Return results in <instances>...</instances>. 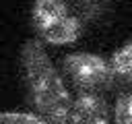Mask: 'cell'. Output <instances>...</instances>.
<instances>
[{"label":"cell","mask_w":132,"mask_h":124,"mask_svg":"<svg viewBox=\"0 0 132 124\" xmlns=\"http://www.w3.org/2000/svg\"><path fill=\"white\" fill-rule=\"evenodd\" d=\"M21 64L29 101L35 112L52 124H72L74 97L37 39L25 41L21 50Z\"/></svg>","instance_id":"cell-1"},{"label":"cell","mask_w":132,"mask_h":124,"mask_svg":"<svg viewBox=\"0 0 132 124\" xmlns=\"http://www.w3.org/2000/svg\"><path fill=\"white\" fill-rule=\"evenodd\" d=\"M31 17L39 37L52 45L74 43L85 29L70 0H33Z\"/></svg>","instance_id":"cell-2"},{"label":"cell","mask_w":132,"mask_h":124,"mask_svg":"<svg viewBox=\"0 0 132 124\" xmlns=\"http://www.w3.org/2000/svg\"><path fill=\"white\" fill-rule=\"evenodd\" d=\"M62 70L76 93L105 95L116 87L118 81L111 62L91 52H72L64 56Z\"/></svg>","instance_id":"cell-3"},{"label":"cell","mask_w":132,"mask_h":124,"mask_svg":"<svg viewBox=\"0 0 132 124\" xmlns=\"http://www.w3.org/2000/svg\"><path fill=\"white\" fill-rule=\"evenodd\" d=\"M72 124H111L109 105L103 95L76 93L72 107Z\"/></svg>","instance_id":"cell-4"},{"label":"cell","mask_w":132,"mask_h":124,"mask_svg":"<svg viewBox=\"0 0 132 124\" xmlns=\"http://www.w3.org/2000/svg\"><path fill=\"white\" fill-rule=\"evenodd\" d=\"M70 2H72L74 12L78 14V19L85 25L95 21L97 17H101L111 4V0H70Z\"/></svg>","instance_id":"cell-5"},{"label":"cell","mask_w":132,"mask_h":124,"mask_svg":"<svg viewBox=\"0 0 132 124\" xmlns=\"http://www.w3.org/2000/svg\"><path fill=\"white\" fill-rule=\"evenodd\" d=\"M109 62H111L118 79H122L126 83H132V41H128L126 45L116 50Z\"/></svg>","instance_id":"cell-6"},{"label":"cell","mask_w":132,"mask_h":124,"mask_svg":"<svg viewBox=\"0 0 132 124\" xmlns=\"http://www.w3.org/2000/svg\"><path fill=\"white\" fill-rule=\"evenodd\" d=\"M113 124H132V83L124 89L113 105Z\"/></svg>","instance_id":"cell-7"},{"label":"cell","mask_w":132,"mask_h":124,"mask_svg":"<svg viewBox=\"0 0 132 124\" xmlns=\"http://www.w3.org/2000/svg\"><path fill=\"white\" fill-rule=\"evenodd\" d=\"M0 124H52L39 114L27 112H0Z\"/></svg>","instance_id":"cell-8"}]
</instances>
